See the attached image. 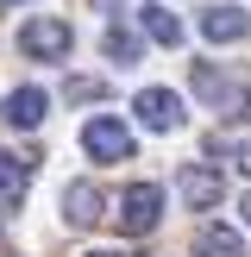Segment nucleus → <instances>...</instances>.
Instances as JSON below:
<instances>
[{"mask_svg":"<svg viewBox=\"0 0 251 257\" xmlns=\"http://www.w3.org/2000/svg\"><path fill=\"white\" fill-rule=\"evenodd\" d=\"M44 107H50V94H44V88H32V82H25V88H13V94H7V107H0V119H7L13 132H32V125H44Z\"/></svg>","mask_w":251,"mask_h":257,"instance_id":"6e6552de","label":"nucleus"},{"mask_svg":"<svg viewBox=\"0 0 251 257\" xmlns=\"http://www.w3.org/2000/svg\"><path fill=\"white\" fill-rule=\"evenodd\" d=\"M138 25H145V32L151 38H157V44H182V19H176V13L170 7H163V0H151V7H138Z\"/></svg>","mask_w":251,"mask_h":257,"instance_id":"9b49d317","label":"nucleus"},{"mask_svg":"<svg viewBox=\"0 0 251 257\" xmlns=\"http://www.w3.org/2000/svg\"><path fill=\"white\" fill-rule=\"evenodd\" d=\"M201 38H207V44H238V38H251V13L232 7V0H226V7H207L201 13Z\"/></svg>","mask_w":251,"mask_h":257,"instance_id":"0eeeda50","label":"nucleus"},{"mask_svg":"<svg viewBox=\"0 0 251 257\" xmlns=\"http://www.w3.org/2000/svg\"><path fill=\"white\" fill-rule=\"evenodd\" d=\"M69 44H75L69 19H50V13H38V19H25V25H19V50H25L32 63H63V57H69Z\"/></svg>","mask_w":251,"mask_h":257,"instance_id":"f03ea898","label":"nucleus"},{"mask_svg":"<svg viewBox=\"0 0 251 257\" xmlns=\"http://www.w3.org/2000/svg\"><path fill=\"white\" fill-rule=\"evenodd\" d=\"M32 170H38L32 157L0 151V195H7V201H25V195H32Z\"/></svg>","mask_w":251,"mask_h":257,"instance_id":"9d476101","label":"nucleus"},{"mask_svg":"<svg viewBox=\"0 0 251 257\" xmlns=\"http://www.w3.org/2000/svg\"><path fill=\"white\" fill-rule=\"evenodd\" d=\"M195 257H245V238L232 226H201L195 232Z\"/></svg>","mask_w":251,"mask_h":257,"instance_id":"f8f14e48","label":"nucleus"},{"mask_svg":"<svg viewBox=\"0 0 251 257\" xmlns=\"http://www.w3.org/2000/svg\"><path fill=\"white\" fill-rule=\"evenodd\" d=\"M100 50H107V57H113V63L126 69V63H138V50H145V44H138V32H126V25H107Z\"/></svg>","mask_w":251,"mask_h":257,"instance_id":"ddd939ff","label":"nucleus"},{"mask_svg":"<svg viewBox=\"0 0 251 257\" xmlns=\"http://www.w3.org/2000/svg\"><path fill=\"white\" fill-rule=\"evenodd\" d=\"M195 94L207 100V107H232V113H245V119H251V94H245V88H232L220 69H207V63L195 69Z\"/></svg>","mask_w":251,"mask_h":257,"instance_id":"1a4fd4ad","label":"nucleus"},{"mask_svg":"<svg viewBox=\"0 0 251 257\" xmlns=\"http://www.w3.org/2000/svg\"><path fill=\"white\" fill-rule=\"evenodd\" d=\"M69 100H100V82H69Z\"/></svg>","mask_w":251,"mask_h":257,"instance_id":"4468645a","label":"nucleus"},{"mask_svg":"<svg viewBox=\"0 0 251 257\" xmlns=\"http://www.w3.org/2000/svg\"><path fill=\"white\" fill-rule=\"evenodd\" d=\"M57 207H63V226H75V232H88V226L107 220V195H100L94 182H69Z\"/></svg>","mask_w":251,"mask_h":257,"instance_id":"20e7f679","label":"nucleus"},{"mask_svg":"<svg viewBox=\"0 0 251 257\" xmlns=\"http://www.w3.org/2000/svg\"><path fill=\"white\" fill-rule=\"evenodd\" d=\"M157 213H163V188L157 182H132L119 195V226H126V232H151Z\"/></svg>","mask_w":251,"mask_h":257,"instance_id":"39448f33","label":"nucleus"},{"mask_svg":"<svg viewBox=\"0 0 251 257\" xmlns=\"http://www.w3.org/2000/svg\"><path fill=\"white\" fill-rule=\"evenodd\" d=\"M0 7H19V0H0Z\"/></svg>","mask_w":251,"mask_h":257,"instance_id":"f3484780","label":"nucleus"},{"mask_svg":"<svg viewBox=\"0 0 251 257\" xmlns=\"http://www.w3.org/2000/svg\"><path fill=\"white\" fill-rule=\"evenodd\" d=\"M238 213H245V226H251V195H245V201H238Z\"/></svg>","mask_w":251,"mask_h":257,"instance_id":"dca6fc26","label":"nucleus"},{"mask_svg":"<svg viewBox=\"0 0 251 257\" xmlns=\"http://www.w3.org/2000/svg\"><path fill=\"white\" fill-rule=\"evenodd\" d=\"M88 257H138V251H88Z\"/></svg>","mask_w":251,"mask_h":257,"instance_id":"2eb2a0df","label":"nucleus"},{"mask_svg":"<svg viewBox=\"0 0 251 257\" xmlns=\"http://www.w3.org/2000/svg\"><path fill=\"white\" fill-rule=\"evenodd\" d=\"M132 113H138L145 132H176V125L188 119V113H182V94H170V88H138V94H132Z\"/></svg>","mask_w":251,"mask_h":257,"instance_id":"7ed1b4c3","label":"nucleus"},{"mask_svg":"<svg viewBox=\"0 0 251 257\" xmlns=\"http://www.w3.org/2000/svg\"><path fill=\"white\" fill-rule=\"evenodd\" d=\"M82 151H88L94 163H132L138 138H132V125H126L119 113H94V119L82 125Z\"/></svg>","mask_w":251,"mask_h":257,"instance_id":"f257e3e1","label":"nucleus"},{"mask_svg":"<svg viewBox=\"0 0 251 257\" xmlns=\"http://www.w3.org/2000/svg\"><path fill=\"white\" fill-rule=\"evenodd\" d=\"M176 195H182L188 207H220L226 182H220V170H207V163H182V170H176Z\"/></svg>","mask_w":251,"mask_h":257,"instance_id":"423d86ee","label":"nucleus"}]
</instances>
